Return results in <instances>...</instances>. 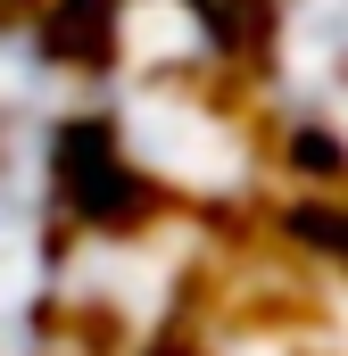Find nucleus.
Wrapping results in <instances>:
<instances>
[{"mask_svg":"<svg viewBox=\"0 0 348 356\" xmlns=\"http://www.w3.org/2000/svg\"><path fill=\"white\" fill-rule=\"evenodd\" d=\"M290 224H299V241H324V249L348 257V216H332V207H299Z\"/></svg>","mask_w":348,"mask_h":356,"instance_id":"f257e3e1","label":"nucleus"}]
</instances>
